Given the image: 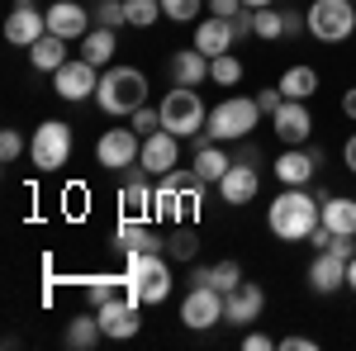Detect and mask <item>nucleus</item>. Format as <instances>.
Wrapping results in <instances>:
<instances>
[{
    "label": "nucleus",
    "instance_id": "36",
    "mask_svg": "<svg viewBox=\"0 0 356 351\" xmlns=\"http://www.w3.org/2000/svg\"><path fill=\"white\" fill-rule=\"evenodd\" d=\"M200 5L204 0H162V15L176 24H191V19H200Z\"/></svg>",
    "mask_w": 356,
    "mask_h": 351
},
{
    "label": "nucleus",
    "instance_id": "45",
    "mask_svg": "<svg viewBox=\"0 0 356 351\" xmlns=\"http://www.w3.org/2000/svg\"><path fill=\"white\" fill-rule=\"evenodd\" d=\"M238 162L257 166V162H261V147H257V142H243V147H238Z\"/></svg>",
    "mask_w": 356,
    "mask_h": 351
},
{
    "label": "nucleus",
    "instance_id": "9",
    "mask_svg": "<svg viewBox=\"0 0 356 351\" xmlns=\"http://www.w3.org/2000/svg\"><path fill=\"white\" fill-rule=\"evenodd\" d=\"M181 323L191 332H204V327L223 323V290L214 285H191L186 299H181Z\"/></svg>",
    "mask_w": 356,
    "mask_h": 351
},
{
    "label": "nucleus",
    "instance_id": "30",
    "mask_svg": "<svg viewBox=\"0 0 356 351\" xmlns=\"http://www.w3.org/2000/svg\"><path fill=\"white\" fill-rule=\"evenodd\" d=\"M275 85L285 90V100H309V95L318 90V72H314V67H304V62H295V67H290Z\"/></svg>",
    "mask_w": 356,
    "mask_h": 351
},
{
    "label": "nucleus",
    "instance_id": "2",
    "mask_svg": "<svg viewBox=\"0 0 356 351\" xmlns=\"http://www.w3.org/2000/svg\"><path fill=\"white\" fill-rule=\"evenodd\" d=\"M95 105L110 119H129L134 109L147 105V76L138 67H105L100 85H95Z\"/></svg>",
    "mask_w": 356,
    "mask_h": 351
},
{
    "label": "nucleus",
    "instance_id": "35",
    "mask_svg": "<svg viewBox=\"0 0 356 351\" xmlns=\"http://www.w3.org/2000/svg\"><path fill=\"white\" fill-rule=\"evenodd\" d=\"M209 285L223 290V295L238 290V285H243V266H238V261H219V266H209Z\"/></svg>",
    "mask_w": 356,
    "mask_h": 351
},
{
    "label": "nucleus",
    "instance_id": "38",
    "mask_svg": "<svg viewBox=\"0 0 356 351\" xmlns=\"http://www.w3.org/2000/svg\"><path fill=\"white\" fill-rule=\"evenodd\" d=\"M95 24H105V28L129 24V15H124V0H100V10H95Z\"/></svg>",
    "mask_w": 356,
    "mask_h": 351
},
{
    "label": "nucleus",
    "instance_id": "33",
    "mask_svg": "<svg viewBox=\"0 0 356 351\" xmlns=\"http://www.w3.org/2000/svg\"><path fill=\"white\" fill-rule=\"evenodd\" d=\"M209 81H214V85H238V81H243V62H238L233 53L209 57Z\"/></svg>",
    "mask_w": 356,
    "mask_h": 351
},
{
    "label": "nucleus",
    "instance_id": "13",
    "mask_svg": "<svg viewBox=\"0 0 356 351\" xmlns=\"http://www.w3.org/2000/svg\"><path fill=\"white\" fill-rule=\"evenodd\" d=\"M138 162H143V171H147V176H166V171H176V166H181V138L166 133V129L147 133V138H143Z\"/></svg>",
    "mask_w": 356,
    "mask_h": 351
},
{
    "label": "nucleus",
    "instance_id": "14",
    "mask_svg": "<svg viewBox=\"0 0 356 351\" xmlns=\"http://www.w3.org/2000/svg\"><path fill=\"white\" fill-rule=\"evenodd\" d=\"M261 309H266V290H261L257 280H243L238 290H228V295H223V323L247 327V323H257V318H261Z\"/></svg>",
    "mask_w": 356,
    "mask_h": 351
},
{
    "label": "nucleus",
    "instance_id": "25",
    "mask_svg": "<svg viewBox=\"0 0 356 351\" xmlns=\"http://www.w3.org/2000/svg\"><path fill=\"white\" fill-rule=\"evenodd\" d=\"M318 199H323V223L332 233L356 238V199H347V195H318Z\"/></svg>",
    "mask_w": 356,
    "mask_h": 351
},
{
    "label": "nucleus",
    "instance_id": "41",
    "mask_svg": "<svg viewBox=\"0 0 356 351\" xmlns=\"http://www.w3.org/2000/svg\"><path fill=\"white\" fill-rule=\"evenodd\" d=\"M280 351H318L314 337H300V332H290V337H280Z\"/></svg>",
    "mask_w": 356,
    "mask_h": 351
},
{
    "label": "nucleus",
    "instance_id": "5",
    "mask_svg": "<svg viewBox=\"0 0 356 351\" xmlns=\"http://www.w3.org/2000/svg\"><path fill=\"white\" fill-rule=\"evenodd\" d=\"M204 124H209V109H204V100H200L195 85H176L162 100V129L166 133L195 138V133H204Z\"/></svg>",
    "mask_w": 356,
    "mask_h": 351
},
{
    "label": "nucleus",
    "instance_id": "40",
    "mask_svg": "<svg viewBox=\"0 0 356 351\" xmlns=\"http://www.w3.org/2000/svg\"><path fill=\"white\" fill-rule=\"evenodd\" d=\"M257 105H261V114H275V109L285 105V90H280V85H266V90H257Z\"/></svg>",
    "mask_w": 356,
    "mask_h": 351
},
{
    "label": "nucleus",
    "instance_id": "22",
    "mask_svg": "<svg viewBox=\"0 0 356 351\" xmlns=\"http://www.w3.org/2000/svg\"><path fill=\"white\" fill-rule=\"evenodd\" d=\"M233 38H238L233 19H219V15H209V19H200V24H195V48H200L204 57L233 53Z\"/></svg>",
    "mask_w": 356,
    "mask_h": 351
},
{
    "label": "nucleus",
    "instance_id": "20",
    "mask_svg": "<svg viewBox=\"0 0 356 351\" xmlns=\"http://www.w3.org/2000/svg\"><path fill=\"white\" fill-rule=\"evenodd\" d=\"M257 190H261L257 166L233 162V166H228V176L219 181V199H223V204H252V199H257Z\"/></svg>",
    "mask_w": 356,
    "mask_h": 351
},
{
    "label": "nucleus",
    "instance_id": "18",
    "mask_svg": "<svg viewBox=\"0 0 356 351\" xmlns=\"http://www.w3.org/2000/svg\"><path fill=\"white\" fill-rule=\"evenodd\" d=\"M90 19H95V15H90L86 5H76V0H57L53 10H48V33L67 38V43H72V38L81 43L86 33H90Z\"/></svg>",
    "mask_w": 356,
    "mask_h": 351
},
{
    "label": "nucleus",
    "instance_id": "4",
    "mask_svg": "<svg viewBox=\"0 0 356 351\" xmlns=\"http://www.w3.org/2000/svg\"><path fill=\"white\" fill-rule=\"evenodd\" d=\"M257 119H261V105H257V100H247V95H228V100H219V105L209 109L204 133L214 138V142H243V138L257 129Z\"/></svg>",
    "mask_w": 356,
    "mask_h": 351
},
{
    "label": "nucleus",
    "instance_id": "32",
    "mask_svg": "<svg viewBox=\"0 0 356 351\" xmlns=\"http://www.w3.org/2000/svg\"><path fill=\"white\" fill-rule=\"evenodd\" d=\"M124 15H129V24L134 28H152L162 15V0H124Z\"/></svg>",
    "mask_w": 356,
    "mask_h": 351
},
{
    "label": "nucleus",
    "instance_id": "6",
    "mask_svg": "<svg viewBox=\"0 0 356 351\" xmlns=\"http://www.w3.org/2000/svg\"><path fill=\"white\" fill-rule=\"evenodd\" d=\"M304 19L318 43H347L356 33V0H314Z\"/></svg>",
    "mask_w": 356,
    "mask_h": 351
},
{
    "label": "nucleus",
    "instance_id": "11",
    "mask_svg": "<svg viewBox=\"0 0 356 351\" xmlns=\"http://www.w3.org/2000/svg\"><path fill=\"white\" fill-rule=\"evenodd\" d=\"M43 33H48V10H38L33 0H15V10L5 15V43L33 48Z\"/></svg>",
    "mask_w": 356,
    "mask_h": 351
},
{
    "label": "nucleus",
    "instance_id": "43",
    "mask_svg": "<svg viewBox=\"0 0 356 351\" xmlns=\"http://www.w3.org/2000/svg\"><path fill=\"white\" fill-rule=\"evenodd\" d=\"M86 295H90V304H95V309H100V304H110V299H119V295H114V280H105V285H90Z\"/></svg>",
    "mask_w": 356,
    "mask_h": 351
},
{
    "label": "nucleus",
    "instance_id": "24",
    "mask_svg": "<svg viewBox=\"0 0 356 351\" xmlns=\"http://www.w3.org/2000/svg\"><path fill=\"white\" fill-rule=\"evenodd\" d=\"M100 337H105L100 313H76V318H67V332H62V342H67L72 351H95Z\"/></svg>",
    "mask_w": 356,
    "mask_h": 351
},
{
    "label": "nucleus",
    "instance_id": "50",
    "mask_svg": "<svg viewBox=\"0 0 356 351\" xmlns=\"http://www.w3.org/2000/svg\"><path fill=\"white\" fill-rule=\"evenodd\" d=\"M247 10H261V5H275V0H243Z\"/></svg>",
    "mask_w": 356,
    "mask_h": 351
},
{
    "label": "nucleus",
    "instance_id": "17",
    "mask_svg": "<svg viewBox=\"0 0 356 351\" xmlns=\"http://www.w3.org/2000/svg\"><path fill=\"white\" fill-rule=\"evenodd\" d=\"M119 204H124V214H138V218H147L152 209H157V190L147 186V171H143V162H134L129 171H124Z\"/></svg>",
    "mask_w": 356,
    "mask_h": 351
},
{
    "label": "nucleus",
    "instance_id": "31",
    "mask_svg": "<svg viewBox=\"0 0 356 351\" xmlns=\"http://www.w3.org/2000/svg\"><path fill=\"white\" fill-rule=\"evenodd\" d=\"M252 24H257V38H285V10H275V5H261V10H252Z\"/></svg>",
    "mask_w": 356,
    "mask_h": 351
},
{
    "label": "nucleus",
    "instance_id": "28",
    "mask_svg": "<svg viewBox=\"0 0 356 351\" xmlns=\"http://www.w3.org/2000/svg\"><path fill=\"white\" fill-rule=\"evenodd\" d=\"M81 57L90 62V67H114V28H105V24H95L90 33L81 38Z\"/></svg>",
    "mask_w": 356,
    "mask_h": 351
},
{
    "label": "nucleus",
    "instance_id": "49",
    "mask_svg": "<svg viewBox=\"0 0 356 351\" xmlns=\"http://www.w3.org/2000/svg\"><path fill=\"white\" fill-rule=\"evenodd\" d=\"M347 290H352V295H356V256H352V261H347Z\"/></svg>",
    "mask_w": 356,
    "mask_h": 351
},
{
    "label": "nucleus",
    "instance_id": "10",
    "mask_svg": "<svg viewBox=\"0 0 356 351\" xmlns=\"http://www.w3.org/2000/svg\"><path fill=\"white\" fill-rule=\"evenodd\" d=\"M95 85H100V67H90L86 57H67L53 72V90L62 100H95Z\"/></svg>",
    "mask_w": 356,
    "mask_h": 351
},
{
    "label": "nucleus",
    "instance_id": "12",
    "mask_svg": "<svg viewBox=\"0 0 356 351\" xmlns=\"http://www.w3.org/2000/svg\"><path fill=\"white\" fill-rule=\"evenodd\" d=\"M95 313H100L105 337H114V342H129V337H138V327H143V304H138L134 295L110 299V304H100Z\"/></svg>",
    "mask_w": 356,
    "mask_h": 351
},
{
    "label": "nucleus",
    "instance_id": "19",
    "mask_svg": "<svg viewBox=\"0 0 356 351\" xmlns=\"http://www.w3.org/2000/svg\"><path fill=\"white\" fill-rule=\"evenodd\" d=\"M309 290H314V295H337V290H347V256L318 252V256L309 261Z\"/></svg>",
    "mask_w": 356,
    "mask_h": 351
},
{
    "label": "nucleus",
    "instance_id": "7",
    "mask_svg": "<svg viewBox=\"0 0 356 351\" xmlns=\"http://www.w3.org/2000/svg\"><path fill=\"white\" fill-rule=\"evenodd\" d=\"M67 157H72V129L62 119H43L29 138V162L38 171H62Z\"/></svg>",
    "mask_w": 356,
    "mask_h": 351
},
{
    "label": "nucleus",
    "instance_id": "47",
    "mask_svg": "<svg viewBox=\"0 0 356 351\" xmlns=\"http://www.w3.org/2000/svg\"><path fill=\"white\" fill-rule=\"evenodd\" d=\"M342 114H347V119H356V85L342 95Z\"/></svg>",
    "mask_w": 356,
    "mask_h": 351
},
{
    "label": "nucleus",
    "instance_id": "29",
    "mask_svg": "<svg viewBox=\"0 0 356 351\" xmlns=\"http://www.w3.org/2000/svg\"><path fill=\"white\" fill-rule=\"evenodd\" d=\"M29 62H33L38 72H48V76H53L57 67L67 62V38H57V33H43V38L29 48Z\"/></svg>",
    "mask_w": 356,
    "mask_h": 351
},
{
    "label": "nucleus",
    "instance_id": "1",
    "mask_svg": "<svg viewBox=\"0 0 356 351\" xmlns=\"http://www.w3.org/2000/svg\"><path fill=\"white\" fill-rule=\"evenodd\" d=\"M323 223V199L309 195L304 186H285L266 209V228L280 243H309V233Z\"/></svg>",
    "mask_w": 356,
    "mask_h": 351
},
{
    "label": "nucleus",
    "instance_id": "34",
    "mask_svg": "<svg viewBox=\"0 0 356 351\" xmlns=\"http://www.w3.org/2000/svg\"><path fill=\"white\" fill-rule=\"evenodd\" d=\"M195 252H200L195 228H176V233L166 238V256H171V261H195Z\"/></svg>",
    "mask_w": 356,
    "mask_h": 351
},
{
    "label": "nucleus",
    "instance_id": "15",
    "mask_svg": "<svg viewBox=\"0 0 356 351\" xmlns=\"http://www.w3.org/2000/svg\"><path fill=\"white\" fill-rule=\"evenodd\" d=\"M271 124H275V138H280L285 147H304L309 133H314V114H309L304 100H285V105L271 114Z\"/></svg>",
    "mask_w": 356,
    "mask_h": 351
},
{
    "label": "nucleus",
    "instance_id": "26",
    "mask_svg": "<svg viewBox=\"0 0 356 351\" xmlns=\"http://www.w3.org/2000/svg\"><path fill=\"white\" fill-rule=\"evenodd\" d=\"M195 209H200V195H186V190H171L166 181L157 186V214H162L166 223H181V218H191Z\"/></svg>",
    "mask_w": 356,
    "mask_h": 351
},
{
    "label": "nucleus",
    "instance_id": "42",
    "mask_svg": "<svg viewBox=\"0 0 356 351\" xmlns=\"http://www.w3.org/2000/svg\"><path fill=\"white\" fill-rule=\"evenodd\" d=\"M238 10H247L243 0H209V15H219V19H233Z\"/></svg>",
    "mask_w": 356,
    "mask_h": 351
},
{
    "label": "nucleus",
    "instance_id": "48",
    "mask_svg": "<svg viewBox=\"0 0 356 351\" xmlns=\"http://www.w3.org/2000/svg\"><path fill=\"white\" fill-rule=\"evenodd\" d=\"M191 285H209V266H195L191 270Z\"/></svg>",
    "mask_w": 356,
    "mask_h": 351
},
{
    "label": "nucleus",
    "instance_id": "16",
    "mask_svg": "<svg viewBox=\"0 0 356 351\" xmlns=\"http://www.w3.org/2000/svg\"><path fill=\"white\" fill-rule=\"evenodd\" d=\"M318 166H323V152L318 147H285L275 157V181L280 186H309Z\"/></svg>",
    "mask_w": 356,
    "mask_h": 351
},
{
    "label": "nucleus",
    "instance_id": "3",
    "mask_svg": "<svg viewBox=\"0 0 356 351\" xmlns=\"http://www.w3.org/2000/svg\"><path fill=\"white\" fill-rule=\"evenodd\" d=\"M124 285L138 304H166L171 299V256L162 252H129Z\"/></svg>",
    "mask_w": 356,
    "mask_h": 351
},
{
    "label": "nucleus",
    "instance_id": "39",
    "mask_svg": "<svg viewBox=\"0 0 356 351\" xmlns=\"http://www.w3.org/2000/svg\"><path fill=\"white\" fill-rule=\"evenodd\" d=\"M19 157H24V133L5 129L0 133V162H19Z\"/></svg>",
    "mask_w": 356,
    "mask_h": 351
},
{
    "label": "nucleus",
    "instance_id": "27",
    "mask_svg": "<svg viewBox=\"0 0 356 351\" xmlns=\"http://www.w3.org/2000/svg\"><path fill=\"white\" fill-rule=\"evenodd\" d=\"M171 76H176V85H200V81H209V57L200 53V48L176 53V57H171Z\"/></svg>",
    "mask_w": 356,
    "mask_h": 351
},
{
    "label": "nucleus",
    "instance_id": "23",
    "mask_svg": "<svg viewBox=\"0 0 356 351\" xmlns=\"http://www.w3.org/2000/svg\"><path fill=\"white\" fill-rule=\"evenodd\" d=\"M191 166H195V176H200L204 186H219L223 176H228V166H233V157L223 152V142H214V138H209V142H200V147H195Z\"/></svg>",
    "mask_w": 356,
    "mask_h": 351
},
{
    "label": "nucleus",
    "instance_id": "8",
    "mask_svg": "<svg viewBox=\"0 0 356 351\" xmlns=\"http://www.w3.org/2000/svg\"><path fill=\"white\" fill-rule=\"evenodd\" d=\"M138 152H143V133H138L134 124L129 129H105L100 142H95V162L105 166V171H129L138 162Z\"/></svg>",
    "mask_w": 356,
    "mask_h": 351
},
{
    "label": "nucleus",
    "instance_id": "44",
    "mask_svg": "<svg viewBox=\"0 0 356 351\" xmlns=\"http://www.w3.org/2000/svg\"><path fill=\"white\" fill-rule=\"evenodd\" d=\"M243 347H247V351H271V347H280V342H271L266 332H247V337H243Z\"/></svg>",
    "mask_w": 356,
    "mask_h": 351
},
{
    "label": "nucleus",
    "instance_id": "21",
    "mask_svg": "<svg viewBox=\"0 0 356 351\" xmlns=\"http://www.w3.org/2000/svg\"><path fill=\"white\" fill-rule=\"evenodd\" d=\"M114 247H119V252H166V238H157V233L147 228V218L124 214V223L114 228Z\"/></svg>",
    "mask_w": 356,
    "mask_h": 351
},
{
    "label": "nucleus",
    "instance_id": "37",
    "mask_svg": "<svg viewBox=\"0 0 356 351\" xmlns=\"http://www.w3.org/2000/svg\"><path fill=\"white\" fill-rule=\"evenodd\" d=\"M129 124H134L138 133L147 138V133H157V129H162V105L152 109V105H143V109H134V114H129Z\"/></svg>",
    "mask_w": 356,
    "mask_h": 351
},
{
    "label": "nucleus",
    "instance_id": "46",
    "mask_svg": "<svg viewBox=\"0 0 356 351\" xmlns=\"http://www.w3.org/2000/svg\"><path fill=\"white\" fill-rule=\"evenodd\" d=\"M342 162H347V171L356 176V133L347 138V147H342Z\"/></svg>",
    "mask_w": 356,
    "mask_h": 351
}]
</instances>
